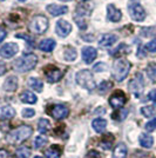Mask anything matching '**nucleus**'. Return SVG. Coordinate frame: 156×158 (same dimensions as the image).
I'll use <instances>...</instances> for the list:
<instances>
[{"instance_id":"1","label":"nucleus","mask_w":156,"mask_h":158,"mask_svg":"<svg viewBox=\"0 0 156 158\" xmlns=\"http://www.w3.org/2000/svg\"><path fill=\"white\" fill-rule=\"evenodd\" d=\"M92 11H93V5L89 1L80 2L76 7L75 12L73 14V19L81 31H85L87 28V21H88V18L91 17Z\"/></svg>"},{"instance_id":"2","label":"nucleus","mask_w":156,"mask_h":158,"mask_svg":"<svg viewBox=\"0 0 156 158\" xmlns=\"http://www.w3.org/2000/svg\"><path fill=\"white\" fill-rule=\"evenodd\" d=\"M38 64V58L35 54L33 53H27V54H24L21 56L20 58H18L17 60H14L13 63V69L17 71V72L24 73V72H28L33 70Z\"/></svg>"},{"instance_id":"3","label":"nucleus","mask_w":156,"mask_h":158,"mask_svg":"<svg viewBox=\"0 0 156 158\" xmlns=\"http://www.w3.org/2000/svg\"><path fill=\"white\" fill-rule=\"evenodd\" d=\"M33 133V129L28 125H21L7 135V142L11 144H20L28 139Z\"/></svg>"},{"instance_id":"4","label":"nucleus","mask_w":156,"mask_h":158,"mask_svg":"<svg viewBox=\"0 0 156 158\" xmlns=\"http://www.w3.org/2000/svg\"><path fill=\"white\" fill-rule=\"evenodd\" d=\"M130 67H131V64L128 60L123 59V58H119L117 60H115V63L113 65V77L116 79L117 81H122L128 76Z\"/></svg>"},{"instance_id":"5","label":"nucleus","mask_w":156,"mask_h":158,"mask_svg":"<svg viewBox=\"0 0 156 158\" xmlns=\"http://www.w3.org/2000/svg\"><path fill=\"white\" fill-rule=\"evenodd\" d=\"M76 83L81 87H84L88 91H92L95 89V81H94V77L89 70H81L76 73L75 76Z\"/></svg>"},{"instance_id":"6","label":"nucleus","mask_w":156,"mask_h":158,"mask_svg":"<svg viewBox=\"0 0 156 158\" xmlns=\"http://www.w3.org/2000/svg\"><path fill=\"white\" fill-rule=\"evenodd\" d=\"M128 12L130 18L135 21H143L146 19V11L138 0H129L128 2Z\"/></svg>"},{"instance_id":"7","label":"nucleus","mask_w":156,"mask_h":158,"mask_svg":"<svg viewBox=\"0 0 156 158\" xmlns=\"http://www.w3.org/2000/svg\"><path fill=\"white\" fill-rule=\"evenodd\" d=\"M49 23L45 15H35L29 23V30L38 34H44L48 30Z\"/></svg>"},{"instance_id":"8","label":"nucleus","mask_w":156,"mask_h":158,"mask_svg":"<svg viewBox=\"0 0 156 158\" xmlns=\"http://www.w3.org/2000/svg\"><path fill=\"white\" fill-rule=\"evenodd\" d=\"M129 87V91L133 94H135L136 97H138L143 91V87H144V80H143V76L141 73H136L135 77L131 79L128 84Z\"/></svg>"},{"instance_id":"9","label":"nucleus","mask_w":156,"mask_h":158,"mask_svg":"<svg viewBox=\"0 0 156 158\" xmlns=\"http://www.w3.org/2000/svg\"><path fill=\"white\" fill-rule=\"evenodd\" d=\"M127 98H126V94L122 91H116L115 93H113L109 98V104L113 109H121L122 106L126 104Z\"/></svg>"},{"instance_id":"10","label":"nucleus","mask_w":156,"mask_h":158,"mask_svg":"<svg viewBox=\"0 0 156 158\" xmlns=\"http://www.w3.org/2000/svg\"><path fill=\"white\" fill-rule=\"evenodd\" d=\"M19 51V46L15 43H7L4 46L0 48V56L5 59L12 58L13 56H15Z\"/></svg>"},{"instance_id":"11","label":"nucleus","mask_w":156,"mask_h":158,"mask_svg":"<svg viewBox=\"0 0 156 158\" xmlns=\"http://www.w3.org/2000/svg\"><path fill=\"white\" fill-rule=\"evenodd\" d=\"M55 32L59 37L61 38H65L67 37L69 33L72 32V25L71 23H68L67 20H59L55 25Z\"/></svg>"},{"instance_id":"12","label":"nucleus","mask_w":156,"mask_h":158,"mask_svg":"<svg viewBox=\"0 0 156 158\" xmlns=\"http://www.w3.org/2000/svg\"><path fill=\"white\" fill-rule=\"evenodd\" d=\"M49 113L53 118L55 119H65L68 114H69V110L66 107L65 105H61V104H58V105H53L49 110Z\"/></svg>"},{"instance_id":"13","label":"nucleus","mask_w":156,"mask_h":158,"mask_svg":"<svg viewBox=\"0 0 156 158\" xmlns=\"http://www.w3.org/2000/svg\"><path fill=\"white\" fill-rule=\"evenodd\" d=\"M45 76L46 79L49 81V83H55V81H59L60 79L62 78L64 73L62 71H60L57 67H48V69H45Z\"/></svg>"},{"instance_id":"14","label":"nucleus","mask_w":156,"mask_h":158,"mask_svg":"<svg viewBox=\"0 0 156 158\" xmlns=\"http://www.w3.org/2000/svg\"><path fill=\"white\" fill-rule=\"evenodd\" d=\"M98 56V51L92 46H86L82 48V60L86 64H91L93 60H95Z\"/></svg>"},{"instance_id":"15","label":"nucleus","mask_w":156,"mask_h":158,"mask_svg":"<svg viewBox=\"0 0 156 158\" xmlns=\"http://www.w3.org/2000/svg\"><path fill=\"white\" fill-rule=\"evenodd\" d=\"M107 17L113 23H117L122 18V12L119 8H116L113 4H109L107 6Z\"/></svg>"},{"instance_id":"16","label":"nucleus","mask_w":156,"mask_h":158,"mask_svg":"<svg viewBox=\"0 0 156 158\" xmlns=\"http://www.w3.org/2000/svg\"><path fill=\"white\" fill-rule=\"evenodd\" d=\"M117 41V37L115 34H111V33H107L103 34L100 39H99V46L101 47H109L113 44H115Z\"/></svg>"},{"instance_id":"17","label":"nucleus","mask_w":156,"mask_h":158,"mask_svg":"<svg viewBox=\"0 0 156 158\" xmlns=\"http://www.w3.org/2000/svg\"><path fill=\"white\" fill-rule=\"evenodd\" d=\"M47 12L51 13L52 15H62V14H66L68 12V7L67 6H62V5H55V4H51L46 7Z\"/></svg>"},{"instance_id":"18","label":"nucleus","mask_w":156,"mask_h":158,"mask_svg":"<svg viewBox=\"0 0 156 158\" xmlns=\"http://www.w3.org/2000/svg\"><path fill=\"white\" fill-rule=\"evenodd\" d=\"M19 85V80L15 76H10L4 83V90L6 92H14Z\"/></svg>"},{"instance_id":"19","label":"nucleus","mask_w":156,"mask_h":158,"mask_svg":"<svg viewBox=\"0 0 156 158\" xmlns=\"http://www.w3.org/2000/svg\"><path fill=\"white\" fill-rule=\"evenodd\" d=\"M15 116V110L12 106L4 105L0 107V119L1 120H6V119H11Z\"/></svg>"},{"instance_id":"20","label":"nucleus","mask_w":156,"mask_h":158,"mask_svg":"<svg viewBox=\"0 0 156 158\" xmlns=\"http://www.w3.org/2000/svg\"><path fill=\"white\" fill-rule=\"evenodd\" d=\"M55 41L53 39H44L42 41H40L39 48L44 52H52L55 47Z\"/></svg>"},{"instance_id":"21","label":"nucleus","mask_w":156,"mask_h":158,"mask_svg":"<svg viewBox=\"0 0 156 158\" xmlns=\"http://www.w3.org/2000/svg\"><path fill=\"white\" fill-rule=\"evenodd\" d=\"M20 99L22 103H27V104H35L37 103V96L31 91H24L20 94Z\"/></svg>"},{"instance_id":"22","label":"nucleus","mask_w":156,"mask_h":158,"mask_svg":"<svg viewBox=\"0 0 156 158\" xmlns=\"http://www.w3.org/2000/svg\"><path fill=\"white\" fill-rule=\"evenodd\" d=\"M138 142H140V145H141V146L146 148V149H149V148H151L153 144H154V138H153L150 135L142 133V135L140 136Z\"/></svg>"},{"instance_id":"23","label":"nucleus","mask_w":156,"mask_h":158,"mask_svg":"<svg viewBox=\"0 0 156 158\" xmlns=\"http://www.w3.org/2000/svg\"><path fill=\"white\" fill-rule=\"evenodd\" d=\"M64 57L67 61H74L78 57V53H76V50L72 46H66L64 48Z\"/></svg>"},{"instance_id":"24","label":"nucleus","mask_w":156,"mask_h":158,"mask_svg":"<svg viewBox=\"0 0 156 158\" xmlns=\"http://www.w3.org/2000/svg\"><path fill=\"white\" fill-rule=\"evenodd\" d=\"M92 126H93V129L96 132L101 133V132L104 131V129H106V126H107V122H106V119H103V118H96L93 120Z\"/></svg>"},{"instance_id":"25","label":"nucleus","mask_w":156,"mask_h":158,"mask_svg":"<svg viewBox=\"0 0 156 158\" xmlns=\"http://www.w3.org/2000/svg\"><path fill=\"white\" fill-rule=\"evenodd\" d=\"M129 52H130V47L127 46L126 44H121V45L119 47H116L115 50L111 51L109 54L113 56V57H121L122 54H128Z\"/></svg>"},{"instance_id":"26","label":"nucleus","mask_w":156,"mask_h":158,"mask_svg":"<svg viewBox=\"0 0 156 158\" xmlns=\"http://www.w3.org/2000/svg\"><path fill=\"white\" fill-rule=\"evenodd\" d=\"M127 152H128V150H127V146L124 144H119L114 149V152H113V156H114V158H126L127 157Z\"/></svg>"},{"instance_id":"27","label":"nucleus","mask_w":156,"mask_h":158,"mask_svg":"<svg viewBox=\"0 0 156 158\" xmlns=\"http://www.w3.org/2000/svg\"><path fill=\"white\" fill-rule=\"evenodd\" d=\"M113 142H114V137H113V135L109 133V135H106L103 138L100 140L99 145H100L102 149H104V150H109L111 148Z\"/></svg>"},{"instance_id":"28","label":"nucleus","mask_w":156,"mask_h":158,"mask_svg":"<svg viewBox=\"0 0 156 158\" xmlns=\"http://www.w3.org/2000/svg\"><path fill=\"white\" fill-rule=\"evenodd\" d=\"M28 85L31 86L34 91H37V92H41V91H42V89H44V84H42V81L38 78H29Z\"/></svg>"},{"instance_id":"29","label":"nucleus","mask_w":156,"mask_h":158,"mask_svg":"<svg viewBox=\"0 0 156 158\" xmlns=\"http://www.w3.org/2000/svg\"><path fill=\"white\" fill-rule=\"evenodd\" d=\"M51 129V123L48 119L41 118L38 123V130H39L40 133H47Z\"/></svg>"},{"instance_id":"30","label":"nucleus","mask_w":156,"mask_h":158,"mask_svg":"<svg viewBox=\"0 0 156 158\" xmlns=\"http://www.w3.org/2000/svg\"><path fill=\"white\" fill-rule=\"evenodd\" d=\"M60 155H61V150L59 149V146H55V145L51 146L46 151V158H60Z\"/></svg>"},{"instance_id":"31","label":"nucleus","mask_w":156,"mask_h":158,"mask_svg":"<svg viewBox=\"0 0 156 158\" xmlns=\"http://www.w3.org/2000/svg\"><path fill=\"white\" fill-rule=\"evenodd\" d=\"M31 150L27 146H21L15 151V158H29Z\"/></svg>"},{"instance_id":"32","label":"nucleus","mask_w":156,"mask_h":158,"mask_svg":"<svg viewBox=\"0 0 156 158\" xmlns=\"http://www.w3.org/2000/svg\"><path fill=\"white\" fill-rule=\"evenodd\" d=\"M147 74L149 79L153 83H156V64L155 63H150L149 65L147 66Z\"/></svg>"},{"instance_id":"33","label":"nucleus","mask_w":156,"mask_h":158,"mask_svg":"<svg viewBox=\"0 0 156 158\" xmlns=\"http://www.w3.org/2000/svg\"><path fill=\"white\" fill-rule=\"evenodd\" d=\"M141 113L147 118H151L155 116V109L153 106H143L141 109Z\"/></svg>"},{"instance_id":"34","label":"nucleus","mask_w":156,"mask_h":158,"mask_svg":"<svg viewBox=\"0 0 156 158\" xmlns=\"http://www.w3.org/2000/svg\"><path fill=\"white\" fill-rule=\"evenodd\" d=\"M111 87H113V84H111V81L104 80V81H102V83L99 85L98 89H99V92L100 93H106V92H108Z\"/></svg>"},{"instance_id":"35","label":"nucleus","mask_w":156,"mask_h":158,"mask_svg":"<svg viewBox=\"0 0 156 158\" xmlns=\"http://www.w3.org/2000/svg\"><path fill=\"white\" fill-rule=\"evenodd\" d=\"M127 116H128V110L122 109V110H117L116 113L113 114V118L116 119V120H123V119H126Z\"/></svg>"},{"instance_id":"36","label":"nucleus","mask_w":156,"mask_h":158,"mask_svg":"<svg viewBox=\"0 0 156 158\" xmlns=\"http://www.w3.org/2000/svg\"><path fill=\"white\" fill-rule=\"evenodd\" d=\"M46 143H47V139L39 136V137H37V138L34 139V148H35V149H40V148H42Z\"/></svg>"},{"instance_id":"37","label":"nucleus","mask_w":156,"mask_h":158,"mask_svg":"<svg viewBox=\"0 0 156 158\" xmlns=\"http://www.w3.org/2000/svg\"><path fill=\"white\" fill-rule=\"evenodd\" d=\"M144 129L147 130V131H149V132H151V131H154L156 129V118H154V119H151V120H149L147 124H146V126H144Z\"/></svg>"},{"instance_id":"38","label":"nucleus","mask_w":156,"mask_h":158,"mask_svg":"<svg viewBox=\"0 0 156 158\" xmlns=\"http://www.w3.org/2000/svg\"><path fill=\"white\" fill-rule=\"evenodd\" d=\"M146 50L149 52H156V39H153L146 45Z\"/></svg>"},{"instance_id":"39","label":"nucleus","mask_w":156,"mask_h":158,"mask_svg":"<svg viewBox=\"0 0 156 158\" xmlns=\"http://www.w3.org/2000/svg\"><path fill=\"white\" fill-rule=\"evenodd\" d=\"M34 114H35V111L33 109H24L22 110V117H25V118H31Z\"/></svg>"},{"instance_id":"40","label":"nucleus","mask_w":156,"mask_h":158,"mask_svg":"<svg viewBox=\"0 0 156 158\" xmlns=\"http://www.w3.org/2000/svg\"><path fill=\"white\" fill-rule=\"evenodd\" d=\"M106 69H107V65L103 64V63H99V64L94 65V67H93V70H94L95 72H101V71H104Z\"/></svg>"},{"instance_id":"41","label":"nucleus","mask_w":156,"mask_h":158,"mask_svg":"<svg viewBox=\"0 0 156 158\" xmlns=\"http://www.w3.org/2000/svg\"><path fill=\"white\" fill-rule=\"evenodd\" d=\"M148 98H149L154 104H156V89H153V90L148 93Z\"/></svg>"},{"instance_id":"42","label":"nucleus","mask_w":156,"mask_h":158,"mask_svg":"<svg viewBox=\"0 0 156 158\" xmlns=\"http://www.w3.org/2000/svg\"><path fill=\"white\" fill-rule=\"evenodd\" d=\"M15 37H17V38H24L25 40H28V43H29L31 45H33V39L29 35H27V34H15Z\"/></svg>"},{"instance_id":"43","label":"nucleus","mask_w":156,"mask_h":158,"mask_svg":"<svg viewBox=\"0 0 156 158\" xmlns=\"http://www.w3.org/2000/svg\"><path fill=\"white\" fill-rule=\"evenodd\" d=\"M85 158H100V153L96 151H89L86 155Z\"/></svg>"},{"instance_id":"44","label":"nucleus","mask_w":156,"mask_h":158,"mask_svg":"<svg viewBox=\"0 0 156 158\" xmlns=\"http://www.w3.org/2000/svg\"><path fill=\"white\" fill-rule=\"evenodd\" d=\"M0 158H12V157H11V153L7 151V150L0 149Z\"/></svg>"},{"instance_id":"45","label":"nucleus","mask_w":156,"mask_h":158,"mask_svg":"<svg viewBox=\"0 0 156 158\" xmlns=\"http://www.w3.org/2000/svg\"><path fill=\"white\" fill-rule=\"evenodd\" d=\"M6 70H7L6 64H5L4 61H1V60H0V77H1L2 74H5V73H6Z\"/></svg>"},{"instance_id":"46","label":"nucleus","mask_w":156,"mask_h":158,"mask_svg":"<svg viewBox=\"0 0 156 158\" xmlns=\"http://www.w3.org/2000/svg\"><path fill=\"white\" fill-rule=\"evenodd\" d=\"M6 35H7L6 30H5L4 27H0V43L5 39V37H6Z\"/></svg>"},{"instance_id":"47","label":"nucleus","mask_w":156,"mask_h":158,"mask_svg":"<svg viewBox=\"0 0 156 158\" xmlns=\"http://www.w3.org/2000/svg\"><path fill=\"white\" fill-rule=\"evenodd\" d=\"M34 158H42V157H41V156H35Z\"/></svg>"},{"instance_id":"48","label":"nucleus","mask_w":156,"mask_h":158,"mask_svg":"<svg viewBox=\"0 0 156 158\" xmlns=\"http://www.w3.org/2000/svg\"><path fill=\"white\" fill-rule=\"evenodd\" d=\"M60 1H71V0H60Z\"/></svg>"},{"instance_id":"49","label":"nucleus","mask_w":156,"mask_h":158,"mask_svg":"<svg viewBox=\"0 0 156 158\" xmlns=\"http://www.w3.org/2000/svg\"><path fill=\"white\" fill-rule=\"evenodd\" d=\"M19 1H26V0H19Z\"/></svg>"},{"instance_id":"50","label":"nucleus","mask_w":156,"mask_h":158,"mask_svg":"<svg viewBox=\"0 0 156 158\" xmlns=\"http://www.w3.org/2000/svg\"><path fill=\"white\" fill-rule=\"evenodd\" d=\"M1 1H2V0H1Z\"/></svg>"}]
</instances>
